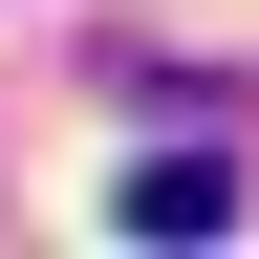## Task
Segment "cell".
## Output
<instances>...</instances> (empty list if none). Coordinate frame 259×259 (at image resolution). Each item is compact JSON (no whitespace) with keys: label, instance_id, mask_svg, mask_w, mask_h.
<instances>
[{"label":"cell","instance_id":"1","mask_svg":"<svg viewBox=\"0 0 259 259\" xmlns=\"http://www.w3.org/2000/svg\"><path fill=\"white\" fill-rule=\"evenodd\" d=\"M108 216H130V238H238V173H216V151H151Z\"/></svg>","mask_w":259,"mask_h":259}]
</instances>
